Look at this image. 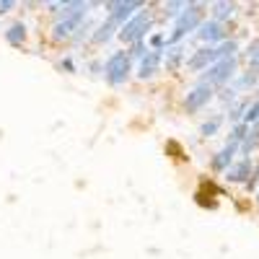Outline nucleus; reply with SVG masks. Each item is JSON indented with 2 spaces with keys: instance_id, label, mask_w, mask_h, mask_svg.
Listing matches in <instances>:
<instances>
[{
  "instance_id": "1",
  "label": "nucleus",
  "mask_w": 259,
  "mask_h": 259,
  "mask_svg": "<svg viewBox=\"0 0 259 259\" xmlns=\"http://www.w3.org/2000/svg\"><path fill=\"white\" fill-rule=\"evenodd\" d=\"M202 26V6H194V3H189L182 13H179V18H177V26H174V34L168 36V45H174V41H179L187 31H192V29H200Z\"/></svg>"
},
{
  "instance_id": "2",
  "label": "nucleus",
  "mask_w": 259,
  "mask_h": 259,
  "mask_svg": "<svg viewBox=\"0 0 259 259\" xmlns=\"http://www.w3.org/2000/svg\"><path fill=\"white\" fill-rule=\"evenodd\" d=\"M104 73H106V80L112 85H119L127 80V73H130V52H114L106 57V65H104Z\"/></svg>"
},
{
  "instance_id": "3",
  "label": "nucleus",
  "mask_w": 259,
  "mask_h": 259,
  "mask_svg": "<svg viewBox=\"0 0 259 259\" xmlns=\"http://www.w3.org/2000/svg\"><path fill=\"white\" fill-rule=\"evenodd\" d=\"M148 24H150V13L148 11H140L138 16H133L127 21V24L119 29V36L122 41H127V45H138V41H143L145 31H148Z\"/></svg>"
},
{
  "instance_id": "4",
  "label": "nucleus",
  "mask_w": 259,
  "mask_h": 259,
  "mask_svg": "<svg viewBox=\"0 0 259 259\" xmlns=\"http://www.w3.org/2000/svg\"><path fill=\"white\" fill-rule=\"evenodd\" d=\"M233 70H236V57H226V60H221V62H215L212 68H207V73L202 75V83H207V85H221V83L231 80Z\"/></svg>"
},
{
  "instance_id": "5",
  "label": "nucleus",
  "mask_w": 259,
  "mask_h": 259,
  "mask_svg": "<svg viewBox=\"0 0 259 259\" xmlns=\"http://www.w3.org/2000/svg\"><path fill=\"white\" fill-rule=\"evenodd\" d=\"M210 96H212V85H207V83L200 80V83L187 94V99H184V109H187V112H197V109H202V106L210 101Z\"/></svg>"
},
{
  "instance_id": "6",
  "label": "nucleus",
  "mask_w": 259,
  "mask_h": 259,
  "mask_svg": "<svg viewBox=\"0 0 259 259\" xmlns=\"http://www.w3.org/2000/svg\"><path fill=\"white\" fill-rule=\"evenodd\" d=\"M109 8V21L114 26H124L130 18H133V11H138V8H143V3H138V0H133V3H109L106 6Z\"/></svg>"
},
{
  "instance_id": "7",
  "label": "nucleus",
  "mask_w": 259,
  "mask_h": 259,
  "mask_svg": "<svg viewBox=\"0 0 259 259\" xmlns=\"http://www.w3.org/2000/svg\"><path fill=\"white\" fill-rule=\"evenodd\" d=\"M197 34H200L202 41H207V45H223V41H226L223 24H221V21H215V18L202 21V26L197 29Z\"/></svg>"
},
{
  "instance_id": "8",
  "label": "nucleus",
  "mask_w": 259,
  "mask_h": 259,
  "mask_svg": "<svg viewBox=\"0 0 259 259\" xmlns=\"http://www.w3.org/2000/svg\"><path fill=\"white\" fill-rule=\"evenodd\" d=\"M254 161L251 158H241L236 166H231L228 171H226V177H228V182H246L249 184V177L254 179Z\"/></svg>"
},
{
  "instance_id": "9",
  "label": "nucleus",
  "mask_w": 259,
  "mask_h": 259,
  "mask_svg": "<svg viewBox=\"0 0 259 259\" xmlns=\"http://www.w3.org/2000/svg\"><path fill=\"white\" fill-rule=\"evenodd\" d=\"M161 57H163V52L150 50V52L140 60V70H138V75H140V78H150V75H156V70L161 68Z\"/></svg>"
},
{
  "instance_id": "10",
  "label": "nucleus",
  "mask_w": 259,
  "mask_h": 259,
  "mask_svg": "<svg viewBox=\"0 0 259 259\" xmlns=\"http://www.w3.org/2000/svg\"><path fill=\"white\" fill-rule=\"evenodd\" d=\"M236 150H241V148L228 143V145L221 150V153H215V158H212V168H215V171H228V168H231V161H233V153H236Z\"/></svg>"
},
{
  "instance_id": "11",
  "label": "nucleus",
  "mask_w": 259,
  "mask_h": 259,
  "mask_svg": "<svg viewBox=\"0 0 259 259\" xmlns=\"http://www.w3.org/2000/svg\"><path fill=\"white\" fill-rule=\"evenodd\" d=\"M256 148H259V122H256V124H251L249 135H246V138H244V143H241V153H244V158H249V153H254Z\"/></svg>"
},
{
  "instance_id": "12",
  "label": "nucleus",
  "mask_w": 259,
  "mask_h": 259,
  "mask_svg": "<svg viewBox=\"0 0 259 259\" xmlns=\"http://www.w3.org/2000/svg\"><path fill=\"white\" fill-rule=\"evenodd\" d=\"M6 39L11 41L13 47H21V45L26 41V26H24V24H13V26H8Z\"/></svg>"
},
{
  "instance_id": "13",
  "label": "nucleus",
  "mask_w": 259,
  "mask_h": 259,
  "mask_svg": "<svg viewBox=\"0 0 259 259\" xmlns=\"http://www.w3.org/2000/svg\"><path fill=\"white\" fill-rule=\"evenodd\" d=\"M212 8H215V11H212L215 21H223V18H231V16L236 13V3H215Z\"/></svg>"
},
{
  "instance_id": "14",
  "label": "nucleus",
  "mask_w": 259,
  "mask_h": 259,
  "mask_svg": "<svg viewBox=\"0 0 259 259\" xmlns=\"http://www.w3.org/2000/svg\"><path fill=\"white\" fill-rule=\"evenodd\" d=\"M246 60H249V65H251V70H259V39H254L251 45H249Z\"/></svg>"
},
{
  "instance_id": "15",
  "label": "nucleus",
  "mask_w": 259,
  "mask_h": 259,
  "mask_svg": "<svg viewBox=\"0 0 259 259\" xmlns=\"http://www.w3.org/2000/svg\"><path fill=\"white\" fill-rule=\"evenodd\" d=\"M218 127H221V117H212L210 122H205V124H202V130H200V133H202L205 138H210V135H215V133H218Z\"/></svg>"
},
{
  "instance_id": "16",
  "label": "nucleus",
  "mask_w": 259,
  "mask_h": 259,
  "mask_svg": "<svg viewBox=\"0 0 259 259\" xmlns=\"http://www.w3.org/2000/svg\"><path fill=\"white\" fill-rule=\"evenodd\" d=\"M112 29H114V24H112V21H106V24L96 31V36H94V41H99V45H101V41H106V39H109L112 36Z\"/></svg>"
},
{
  "instance_id": "17",
  "label": "nucleus",
  "mask_w": 259,
  "mask_h": 259,
  "mask_svg": "<svg viewBox=\"0 0 259 259\" xmlns=\"http://www.w3.org/2000/svg\"><path fill=\"white\" fill-rule=\"evenodd\" d=\"M166 153H174V158H179V161H184V158H187V156H184V150H182V145H179V143H174V140L166 143Z\"/></svg>"
},
{
  "instance_id": "18",
  "label": "nucleus",
  "mask_w": 259,
  "mask_h": 259,
  "mask_svg": "<svg viewBox=\"0 0 259 259\" xmlns=\"http://www.w3.org/2000/svg\"><path fill=\"white\" fill-rule=\"evenodd\" d=\"M254 83H256V70H246V73L241 75V80H239L241 89H249V85H254Z\"/></svg>"
},
{
  "instance_id": "19",
  "label": "nucleus",
  "mask_w": 259,
  "mask_h": 259,
  "mask_svg": "<svg viewBox=\"0 0 259 259\" xmlns=\"http://www.w3.org/2000/svg\"><path fill=\"white\" fill-rule=\"evenodd\" d=\"M187 6H189V3H168L166 8H168V13H171V16H177V13H179V8H187Z\"/></svg>"
},
{
  "instance_id": "20",
  "label": "nucleus",
  "mask_w": 259,
  "mask_h": 259,
  "mask_svg": "<svg viewBox=\"0 0 259 259\" xmlns=\"http://www.w3.org/2000/svg\"><path fill=\"white\" fill-rule=\"evenodd\" d=\"M16 3H13V0H3V3H0V13H6L8 8H13Z\"/></svg>"
},
{
  "instance_id": "21",
  "label": "nucleus",
  "mask_w": 259,
  "mask_h": 259,
  "mask_svg": "<svg viewBox=\"0 0 259 259\" xmlns=\"http://www.w3.org/2000/svg\"><path fill=\"white\" fill-rule=\"evenodd\" d=\"M256 202H259V192H256Z\"/></svg>"
}]
</instances>
